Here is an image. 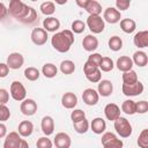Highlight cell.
Returning a JSON list of instances; mask_svg holds the SVG:
<instances>
[{
    "label": "cell",
    "mask_w": 148,
    "mask_h": 148,
    "mask_svg": "<svg viewBox=\"0 0 148 148\" xmlns=\"http://www.w3.org/2000/svg\"><path fill=\"white\" fill-rule=\"evenodd\" d=\"M8 14L24 24H34L38 21L37 12L34 7L27 5L21 0H10Z\"/></svg>",
    "instance_id": "cell-1"
},
{
    "label": "cell",
    "mask_w": 148,
    "mask_h": 148,
    "mask_svg": "<svg viewBox=\"0 0 148 148\" xmlns=\"http://www.w3.org/2000/svg\"><path fill=\"white\" fill-rule=\"evenodd\" d=\"M73 43H74V34L68 29L56 32L51 38L52 47L60 53L68 52L69 49L72 47Z\"/></svg>",
    "instance_id": "cell-2"
},
{
    "label": "cell",
    "mask_w": 148,
    "mask_h": 148,
    "mask_svg": "<svg viewBox=\"0 0 148 148\" xmlns=\"http://www.w3.org/2000/svg\"><path fill=\"white\" fill-rule=\"evenodd\" d=\"M113 126H114V130L117 132V134L120 136V138H128L131 136L132 134V125L131 123L125 118V117H119L118 119H116L113 121Z\"/></svg>",
    "instance_id": "cell-3"
},
{
    "label": "cell",
    "mask_w": 148,
    "mask_h": 148,
    "mask_svg": "<svg viewBox=\"0 0 148 148\" xmlns=\"http://www.w3.org/2000/svg\"><path fill=\"white\" fill-rule=\"evenodd\" d=\"M86 25L92 34H101L104 31L105 22L99 15H89L86 21Z\"/></svg>",
    "instance_id": "cell-4"
},
{
    "label": "cell",
    "mask_w": 148,
    "mask_h": 148,
    "mask_svg": "<svg viewBox=\"0 0 148 148\" xmlns=\"http://www.w3.org/2000/svg\"><path fill=\"white\" fill-rule=\"evenodd\" d=\"M101 141H102L103 148H123L124 146L123 140L118 139L117 135L112 132H104Z\"/></svg>",
    "instance_id": "cell-5"
},
{
    "label": "cell",
    "mask_w": 148,
    "mask_h": 148,
    "mask_svg": "<svg viewBox=\"0 0 148 148\" xmlns=\"http://www.w3.org/2000/svg\"><path fill=\"white\" fill-rule=\"evenodd\" d=\"M9 94L12 96V98L14 101L17 102H22L23 99H25L27 97V90L25 87L22 84V82L20 81H13L10 83V88H9Z\"/></svg>",
    "instance_id": "cell-6"
},
{
    "label": "cell",
    "mask_w": 148,
    "mask_h": 148,
    "mask_svg": "<svg viewBox=\"0 0 148 148\" xmlns=\"http://www.w3.org/2000/svg\"><path fill=\"white\" fill-rule=\"evenodd\" d=\"M83 73H84L86 79L92 83H97L102 79V72L99 71V68L96 66L89 65L88 62H84L83 65Z\"/></svg>",
    "instance_id": "cell-7"
},
{
    "label": "cell",
    "mask_w": 148,
    "mask_h": 148,
    "mask_svg": "<svg viewBox=\"0 0 148 148\" xmlns=\"http://www.w3.org/2000/svg\"><path fill=\"white\" fill-rule=\"evenodd\" d=\"M30 38H31V42L37 45V46H42L44 44H46L47 42V38H49V35L47 32L43 29V28H34L31 34H30Z\"/></svg>",
    "instance_id": "cell-8"
},
{
    "label": "cell",
    "mask_w": 148,
    "mask_h": 148,
    "mask_svg": "<svg viewBox=\"0 0 148 148\" xmlns=\"http://www.w3.org/2000/svg\"><path fill=\"white\" fill-rule=\"evenodd\" d=\"M22 142L23 139L17 132H9L5 136L3 148H21Z\"/></svg>",
    "instance_id": "cell-9"
},
{
    "label": "cell",
    "mask_w": 148,
    "mask_h": 148,
    "mask_svg": "<svg viewBox=\"0 0 148 148\" xmlns=\"http://www.w3.org/2000/svg\"><path fill=\"white\" fill-rule=\"evenodd\" d=\"M143 83L138 81L133 84H123L121 86V91L125 96H139L143 92Z\"/></svg>",
    "instance_id": "cell-10"
},
{
    "label": "cell",
    "mask_w": 148,
    "mask_h": 148,
    "mask_svg": "<svg viewBox=\"0 0 148 148\" xmlns=\"http://www.w3.org/2000/svg\"><path fill=\"white\" fill-rule=\"evenodd\" d=\"M20 111L27 117L34 116L37 112V103L32 98H25L20 104Z\"/></svg>",
    "instance_id": "cell-11"
},
{
    "label": "cell",
    "mask_w": 148,
    "mask_h": 148,
    "mask_svg": "<svg viewBox=\"0 0 148 148\" xmlns=\"http://www.w3.org/2000/svg\"><path fill=\"white\" fill-rule=\"evenodd\" d=\"M103 20H104V22H108V23H110V24H116V23L120 22V20H121V14H120V12H118L114 7H108V8L104 9Z\"/></svg>",
    "instance_id": "cell-12"
},
{
    "label": "cell",
    "mask_w": 148,
    "mask_h": 148,
    "mask_svg": "<svg viewBox=\"0 0 148 148\" xmlns=\"http://www.w3.org/2000/svg\"><path fill=\"white\" fill-rule=\"evenodd\" d=\"M7 66L9 69H18L24 64V57L18 52H12L7 57Z\"/></svg>",
    "instance_id": "cell-13"
},
{
    "label": "cell",
    "mask_w": 148,
    "mask_h": 148,
    "mask_svg": "<svg viewBox=\"0 0 148 148\" xmlns=\"http://www.w3.org/2000/svg\"><path fill=\"white\" fill-rule=\"evenodd\" d=\"M82 99H83L84 104H87L89 106H94L98 103L99 95H98L97 90H95L92 88H87L82 92Z\"/></svg>",
    "instance_id": "cell-14"
},
{
    "label": "cell",
    "mask_w": 148,
    "mask_h": 148,
    "mask_svg": "<svg viewBox=\"0 0 148 148\" xmlns=\"http://www.w3.org/2000/svg\"><path fill=\"white\" fill-rule=\"evenodd\" d=\"M53 145L56 148H71L72 146V139L71 136L65 132H59L56 134Z\"/></svg>",
    "instance_id": "cell-15"
},
{
    "label": "cell",
    "mask_w": 148,
    "mask_h": 148,
    "mask_svg": "<svg viewBox=\"0 0 148 148\" xmlns=\"http://www.w3.org/2000/svg\"><path fill=\"white\" fill-rule=\"evenodd\" d=\"M120 108L116 103H108L104 108V114L105 118L110 121H114L120 117Z\"/></svg>",
    "instance_id": "cell-16"
},
{
    "label": "cell",
    "mask_w": 148,
    "mask_h": 148,
    "mask_svg": "<svg viewBox=\"0 0 148 148\" xmlns=\"http://www.w3.org/2000/svg\"><path fill=\"white\" fill-rule=\"evenodd\" d=\"M76 104H77V96L74 92L67 91L61 96V105L65 109L72 110L76 106Z\"/></svg>",
    "instance_id": "cell-17"
},
{
    "label": "cell",
    "mask_w": 148,
    "mask_h": 148,
    "mask_svg": "<svg viewBox=\"0 0 148 148\" xmlns=\"http://www.w3.org/2000/svg\"><path fill=\"white\" fill-rule=\"evenodd\" d=\"M97 92L102 97H109L113 92V84L110 80H101L97 86Z\"/></svg>",
    "instance_id": "cell-18"
},
{
    "label": "cell",
    "mask_w": 148,
    "mask_h": 148,
    "mask_svg": "<svg viewBox=\"0 0 148 148\" xmlns=\"http://www.w3.org/2000/svg\"><path fill=\"white\" fill-rule=\"evenodd\" d=\"M40 128L45 136L53 134L54 132V120L51 116H44L40 121Z\"/></svg>",
    "instance_id": "cell-19"
},
{
    "label": "cell",
    "mask_w": 148,
    "mask_h": 148,
    "mask_svg": "<svg viewBox=\"0 0 148 148\" xmlns=\"http://www.w3.org/2000/svg\"><path fill=\"white\" fill-rule=\"evenodd\" d=\"M60 28V21L54 16H49L43 21V29L46 32H56Z\"/></svg>",
    "instance_id": "cell-20"
},
{
    "label": "cell",
    "mask_w": 148,
    "mask_h": 148,
    "mask_svg": "<svg viewBox=\"0 0 148 148\" xmlns=\"http://www.w3.org/2000/svg\"><path fill=\"white\" fill-rule=\"evenodd\" d=\"M133 43L138 49H145L148 46V31L141 30L136 32L133 37Z\"/></svg>",
    "instance_id": "cell-21"
},
{
    "label": "cell",
    "mask_w": 148,
    "mask_h": 148,
    "mask_svg": "<svg viewBox=\"0 0 148 148\" xmlns=\"http://www.w3.org/2000/svg\"><path fill=\"white\" fill-rule=\"evenodd\" d=\"M82 46L87 52H92L98 47V39L92 34L87 35L82 39Z\"/></svg>",
    "instance_id": "cell-22"
},
{
    "label": "cell",
    "mask_w": 148,
    "mask_h": 148,
    "mask_svg": "<svg viewBox=\"0 0 148 148\" xmlns=\"http://www.w3.org/2000/svg\"><path fill=\"white\" fill-rule=\"evenodd\" d=\"M116 66H117V68H118L120 72H123V73L128 72V71H131L132 67H133L132 58H130L128 56H121V57H119V58L117 59Z\"/></svg>",
    "instance_id": "cell-23"
},
{
    "label": "cell",
    "mask_w": 148,
    "mask_h": 148,
    "mask_svg": "<svg viewBox=\"0 0 148 148\" xmlns=\"http://www.w3.org/2000/svg\"><path fill=\"white\" fill-rule=\"evenodd\" d=\"M34 132V124L30 120H22L18 124L17 127V133L22 136V138H28Z\"/></svg>",
    "instance_id": "cell-24"
},
{
    "label": "cell",
    "mask_w": 148,
    "mask_h": 148,
    "mask_svg": "<svg viewBox=\"0 0 148 148\" xmlns=\"http://www.w3.org/2000/svg\"><path fill=\"white\" fill-rule=\"evenodd\" d=\"M90 128L95 134H103L106 130V123L102 117H96L91 120Z\"/></svg>",
    "instance_id": "cell-25"
},
{
    "label": "cell",
    "mask_w": 148,
    "mask_h": 148,
    "mask_svg": "<svg viewBox=\"0 0 148 148\" xmlns=\"http://www.w3.org/2000/svg\"><path fill=\"white\" fill-rule=\"evenodd\" d=\"M132 61H133V65H136L139 67H145L148 62V57H147V53L139 50V51H135L133 53V58H132Z\"/></svg>",
    "instance_id": "cell-26"
},
{
    "label": "cell",
    "mask_w": 148,
    "mask_h": 148,
    "mask_svg": "<svg viewBox=\"0 0 148 148\" xmlns=\"http://www.w3.org/2000/svg\"><path fill=\"white\" fill-rule=\"evenodd\" d=\"M84 10L89 15H99L102 13V5L96 0H88Z\"/></svg>",
    "instance_id": "cell-27"
},
{
    "label": "cell",
    "mask_w": 148,
    "mask_h": 148,
    "mask_svg": "<svg viewBox=\"0 0 148 148\" xmlns=\"http://www.w3.org/2000/svg\"><path fill=\"white\" fill-rule=\"evenodd\" d=\"M120 29L125 34H132L136 29V23L132 18H121L120 20Z\"/></svg>",
    "instance_id": "cell-28"
},
{
    "label": "cell",
    "mask_w": 148,
    "mask_h": 148,
    "mask_svg": "<svg viewBox=\"0 0 148 148\" xmlns=\"http://www.w3.org/2000/svg\"><path fill=\"white\" fill-rule=\"evenodd\" d=\"M42 74L47 77V79H53L57 76L58 74V68L56 65L51 64V62H47V64H44L43 67H42Z\"/></svg>",
    "instance_id": "cell-29"
},
{
    "label": "cell",
    "mask_w": 148,
    "mask_h": 148,
    "mask_svg": "<svg viewBox=\"0 0 148 148\" xmlns=\"http://www.w3.org/2000/svg\"><path fill=\"white\" fill-rule=\"evenodd\" d=\"M59 69L62 74L65 75H69V74H73L74 71H75V64L74 61L72 60H62L60 62V66H59Z\"/></svg>",
    "instance_id": "cell-30"
},
{
    "label": "cell",
    "mask_w": 148,
    "mask_h": 148,
    "mask_svg": "<svg viewBox=\"0 0 148 148\" xmlns=\"http://www.w3.org/2000/svg\"><path fill=\"white\" fill-rule=\"evenodd\" d=\"M39 9H40L42 14H44V15H46L49 17V16H51V15L54 14V12H56V5L52 1H44V2L40 3Z\"/></svg>",
    "instance_id": "cell-31"
},
{
    "label": "cell",
    "mask_w": 148,
    "mask_h": 148,
    "mask_svg": "<svg viewBox=\"0 0 148 148\" xmlns=\"http://www.w3.org/2000/svg\"><path fill=\"white\" fill-rule=\"evenodd\" d=\"M108 45H109V49L113 52H118L119 50H121L123 47V39L119 37V36H112L109 38V42H108Z\"/></svg>",
    "instance_id": "cell-32"
},
{
    "label": "cell",
    "mask_w": 148,
    "mask_h": 148,
    "mask_svg": "<svg viewBox=\"0 0 148 148\" xmlns=\"http://www.w3.org/2000/svg\"><path fill=\"white\" fill-rule=\"evenodd\" d=\"M121 79H123V84H133V83H135V82L139 81L138 80V74L133 69L123 73Z\"/></svg>",
    "instance_id": "cell-33"
},
{
    "label": "cell",
    "mask_w": 148,
    "mask_h": 148,
    "mask_svg": "<svg viewBox=\"0 0 148 148\" xmlns=\"http://www.w3.org/2000/svg\"><path fill=\"white\" fill-rule=\"evenodd\" d=\"M114 67V62L111 58L109 57H102V60H101V64L98 66L99 71L101 72H111Z\"/></svg>",
    "instance_id": "cell-34"
},
{
    "label": "cell",
    "mask_w": 148,
    "mask_h": 148,
    "mask_svg": "<svg viewBox=\"0 0 148 148\" xmlns=\"http://www.w3.org/2000/svg\"><path fill=\"white\" fill-rule=\"evenodd\" d=\"M73 127H74V130H75L76 133H79V134H84V133L88 132V130H89V127H90V124H89V121L87 120V118H84V119L81 120V121L74 123V124H73Z\"/></svg>",
    "instance_id": "cell-35"
},
{
    "label": "cell",
    "mask_w": 148,
    "mask_h": 148,
    "mask_svg": "<svg viewBox=\"0 0 148 148\" xmlns=\"http://www.w3.org/2000/svg\"><path fill=\"white\" fill-rule=\"evenodd\" d=\"M39 71L36 67H27L24 69V77L28 81H37L39 79Z\"/></svg>",
    "instance_id": "cell-36"
},
{
    "label": "cell",
    "mask_w": 148,
    "mask_h": 148,
    "mask_svg": "<svg viewBox=\"0 0 148 148\" xmlns=\"http://www.w3.org/2000/svg\"><path fill=\"white\" fill-rule=\"evenodd\" d=\"M121 111L128 116H132L135 113V102L132 99H126L121 104Z\"/></svg>",
    "instance_id": "cell-37"
},
{
    "label": "cell",
    "mask_w": 148,
    "mask_h": 148,
    "mask_svg": "<svg viewBox=\"0 0 148 148\" xmlns=\"http://www.w3.org/2000/svg\"><path fill=\"white\" fill-rule=\"evenodd\" d=\"M136 142L139 148H148V130L147 128L142 130V132L139 134Z\"/></svg>",
    "instance_id": "cell-38"
},
{
    "label": "cell",
    "mask_w": 148,
    "mask_h": 148,
    "mask_svg": "<svg viewBox=\"0 0 148 148\" xmlns=\"http://www.w3.org/2000/svg\"><path fill=\"white\" fill-rule=\"evenodd\" d=\"M72 32L73 34H82L86 29V23L82 20H75L72 22Z\"/></svg>",
    "instance_id": "cell-39"
},
{
    "label": "cell",
    "mask_w": 148,
    "mask_h": 148,
    "mask_svg": "<svg viewBox=\"0 0 148 148\" xmlns=\"http://www.w3.org/2000/svg\"><path fill=\"white\" fill-rule=\"evenodd\" d=\"M86 118V112L81 109H73L72 113H71V119L74 123H77V121H81Z\"/></svg>",
    "instance_id": "cell-40"
},
{
    "label": "cell",
    "mask_w": 148,
    "mask_h": 148,
    "mask_svg": "<svg viewBox=\"0 0 148 148\" xmlns=\"http://www.w3.org/2000/svg\"><path fill=\"white\" fill-rule=\"evenodd\" d=\"M52 147H53V142L47 136H40L36 142V148H52Z\"/></svg>",
    "instance_id": "cell-41"
},
{
    "label": "cell",
    "mask_w": 148,
    "mask_h": 148,
    "mask_svg": "<svg viewBox=\"0 0 148 148\" xmlns=\"http://www.w3.org/2000/svg\"><path fill=\"white\" fill-rule=\"evenodd\" d=\"M148 111V102L142 99L139 102H135V113L145 114Z\"/></svg>",
    "instance_id": "cell-42"
},
{
    "label": "cell",
    "mask_w": 148,
    "mask_h": 148,
    "mask_svg": "<svg viewBox=\"0 0 148 148\" xmlns=\"http://www.w3.org/2000/svg\"><path fill=\"white\" fill-rule=\"evenodd\" d=\"M10 118V110L7 105L0 104V123H5Z\"/></svg>",
    "instance_id": "cell-43"
},
{
    "label": "cell",
    "mask_w": 148,
    "mask_h": 148,
    "mask_svg": "<svg viewBox=\"0 0 148 148\" xmlns=\"http://www.w3.org/2000/svg\"><path fill=\"white\" fill-rule=\"evenodd\" d=\"M101 60H102V54H99V53H91L88 57V59H87L86 62H88L89 65H92V66L98 67L99 64H101Z\"/></svg>",
    "instance_id": "cell-44"
},
{
    "label": "cell",
    "mask_w": 148,
    "mask_h": 148,
    "mask_svg": "<svg viewBox=\"0 0 148 148\" xmlns=\"http://www.w3.org/2000/svg\"><path fill=\"white\" fill-rule=\"evenodd\" d=\"M131 6V1L130 0H117L116 1V9L118 12H123L128 9Z\"/></svg>",
    "instance_id": "cell-45"
},
{
    "label": "cell",
    "mask_w": 148,
    "mask_h": 148,
    "mask_svg": "<svg viewBox=\"0 0 148 148\" xmlns=\"http://www.w3.org/2000/svg\"><path fill=\"white\" fill-rule=\"evenodd\" d=\"M9 101V92L5 88H0V104L6 105Z\"/></svg>",
    "instance_id": "cell-46"
},
{
    "label": "cell",
    "mask_w": 148,
    "mask_h": 148,
    "mask_svg": "<svg viewBox=\"0 0 148 148\" xmlns=\"http://www.w3.org/2000/svg\"><path fill=\"white\" fill-rule=\"evenodd\" d=\"M9 74V67L6 62H0V77H6Z\"/></svg>",
    "instance_id": "cell-47"
},
{
    "label": "cell",
    "mask_w": 148,
    "mask_h": 148,
    "mask_svg": "<svg viewBox=\"0 0 148 148\" xmlns=\"http://www.w3.org/2000/svg\"><path fill=\"white\" fill-rule=\"evenodd\" d=\"M8 15V8L3 2H0V20H3Z\"/></svg>",
    "instance_id": "cell-48"
},
{
    "label": "cell",
    "mask_w": 148,
    "mask_h": 148,
    "mask_svg": "<svg viewBox=\"0 0 148 148\" xmlns=\"http://www.w3.org/2000/svg\"><path fill=\"white\" fill-rule=\"evenodd\" d=\"M7 135V127L3 123H0V139L5 138Z\"/></svg>",
    "instance_id": "cell-49"
}]
</instances>
